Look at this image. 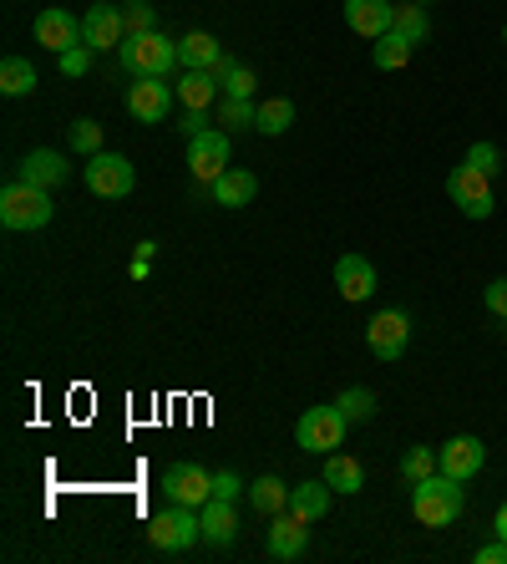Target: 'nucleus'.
Wrapping results in <instances>:
<instances>
[{"label":"nucleus","instance_id":"4","mask_svg":"<svg viewBox=\"0 0 507 564\" xmlns=\"http://www.w3.org/2000/svg\"><path fill=\"white\" fill-rule=\"evenodd\" d=\"M346 428L350 417L335 407V401H325V407H310V412L294 422V443H300V453H319V458H330L335 447L346 443Z\"/></svg>","mask_w":507,"mask_h":564},{"label":"nucleus","instance_id":"26","mask_svg":"<svg viewBox=\"0 0 507 564\" xmlns=\"http://www.w3.org/2000/svg\"><path fill=\"white\" fill-rule=\"evenodd\" d=\"M325 483H330L335 493H361L365 489V468L355 458H346V453H330V458H325Z\"/></svg>","mask_w":507,"mask_h":564},{"label":"nucleus","instance_id":"43","mask_svg":"<svg viewBox=\"0 0 507 564\" xmlns=\"http://www.w3.org/2000/svg\"><path fill=\"white\" fill-rule=\"evenodd\" d=\"M421 5H426V0H421Z\"/></svg>","mask_w":507,"mask_h":564},{"label":"nucleus","instance_id":"35","mask_svg":"<svg viewBox=\"0 0 507 564\" xmlns=\"http://www.w3.org/2000/svg\"><path fill=\"white\" fill-rule=\"evenodd\" d=\"M122 21H128V36H143V31H158V15L147 0H128L122 5Z\"/></svg>","mask_w":507,"mask_h":564},{"label":"nucleus","instance_id":"40","mask_svg":"<svg viewBox=\"0 0 507 564\" xmlns=\"http://www.w3.org/2000/svg\"><path fill=\"white\" fill-rule=\"evenodd\" d=\"M178 128H183V137H198V133H208V128H214V122H208V112H183V122H178Z\"/></svg>","mask_w":507,"mask_h":564},{"label":"nucleus","instance_id":"38","mask_svg":"<svg viewBox=\"0 0 507 564\" xmlns=\"http://www.w3.org/2000/svg\"><path fill=\"white\" fill-rule=\"evenodd\" d=\"M482 305H487L493 315H503V321H507V275L487 280V290H482Z\"/></svg>","mask_w":507,"mask_h":564},{"label":"nucleus","instance_id":"7","mask_svg":"<svg viewBox=\"0 0 507 564\" xmlns=\"http://www.w3.org/2000/svg\"><path fill=\"white\" fill-rule=\"evenodd\" d=\"M447 199L462 208L467 219H493V208H497L493 179H487L482 168H472V164H462V168H451L447 173Z\"/></svg>","mask_w":507,"mask_h":564},{"label":"nucleus","instance_id":"3","mask_svg":"<svg viewBox=\"0 0 507 564\" xmlns=\"http://www.w3.org/2000/svg\"><path fill=\"white\" fill-rule=\"evenodd\" d=\"M51 214H57V204H51V189H36V183H5V193H0V224L5 229H21V235H31V229H46L51 224Z\"/></svg>","mask_w":507,"mask_h":564},{"label":"nucleus","instance_id":"23","mask_svg":"<svg viewBox=\"0 0 507 564\" xmlns=\"http://www.w3.org/2000/svg\"><path fill=\"white\" fill-rule=\"evenodd\" d=\"M391 31H396V36H406L411 46H426V41H432V15H426L421 0H396Z\"/></svg>","mask_w":507,"mask_h":564},{"label":"nucleus","instance_id":"30","mask_svg":"<svg viewBox=\"0 0 507 564\" xmlns=\"http://www.w3.org/2000/svg\"><path fill=\"white\" fill-rule=\"evenodd\" d=\"M264 137H279V133H290L294 128V103L290 97H275V103H264L259 107V122H254Z\"/></svg>","mask_w":507,"mask_h":564},{"label":"nucleus","instance_id":"18","mask_svg":"<svg viewBox=\"0 0 507 564\" xmlns=\"http://www.w3.org/2000/svg\"><path fill=\"white\" fill-rule=\"evenodd\" d=\"M67 173H72V164H67L57 148H31L26 158H21V173H15V179L36 183V189H57V183H67Z\"/></svg>","mask_w":507,"mask_h":564},{"label":"nucleus","instance_id":"34","mask_svg":"<svg viewBox=\"0 0 507 564\" xmlns=\"http://www.w3.org/2000/svg\"><path fill=\"white\" fill-rule=\"evenodd\" d=\"M72 153H82V158L101 153V122H92V118H76L72 122Z\"/></svg>","mask_w":507,"mask_h":564},{"label":"nucleus","instance_id":"16","mask_svg":"<svg viewBox=\"0 0 507 564\" xmlns=\"http://www.w3.org/2000/svg\"><path fill=\"white\" fill-rule=\"evenodd\" d=\"M304 544H310V524L300 519V514H275L269 519V539H264V550H269V560H300Z\"/></svg>","mask_w":507,"mask_h":564},{"label":"nucleus","instance_id":"10","mask_svg":"<svg viewBox=\"0 0 507 564\" xmlns=\"http://www.w3.org/2000/svg\"><path fill=\"white\" fill-rule=\"evenodd\" d=\"M132 183H137V173L122 153H92L87 158V189L97 199H128Z\"/></svg>","mask_w":507,"mask_h":564},{"label":"nucleus","instance_id":"33","mask_svg":"<svg viewBox=\"0 0 507 564\" xmlns=\"http://www.w3.org/2000/svg\"><path fill=\"white\" fill-rule=\"evenodd\" d=\"M436 473V447H406V458H401V483L411 489V483H421V478H432Z\"/></svg>","mask_w":507,"mask_h":564},{"label":"nucleus","instance_id":"37","mask_svg":"<svg viewBox=\"0 0 507 564\" xmlns=\"http://www.w3.org/2000/svg\"><path fill=\"white\" fill-rule=\"evenodd\" d=\"M57 67H61V76H87V67H92V46L82 41V46H72V51H61Z\"/></svg>","mask_w":507,"mask_h":564},{"label":"nucleus","instance_id":"6","mask_svg":"<svg viewBox=\"0 0 507 564\" xmlns=\"http://www.w3.org/2000/svg\"><path fill=\"white\" fill-rule=\"evenodd\" d=\"M229 133L224 128H208V133H198V137H189V173H193V189H214L224 173H229Z\"/></svg>","mask_w":507,"mask_h":564},{"label":"nucleus","instance_id":"24","mask_svg":"<svg viewBox=\"0 0 507 564\" xmlns=\"http://www.w3.org/2000/svg\"><path fill=\"white\" fill-rule=\"evenodd\" d=\"M173 92H178V103H183V107H193V112H208V103H214L224 87H218L214 72H183Z\"/></svg>","mask_w":507,"mask_h":564},{"label":"nucleus","instance_id":"5","mask_svg":"<svg viewBox=\"0 0 507 564\" xmlns=\"http://www.w3.org/2000/svg\"><path fill=\"white\" fill-rule=\"evenodd\" d=\"M193 539H203V524H198V508H189V504L162 508V514H153V524H147V544L158 554H183V550H193Z\"/></svg>","mask_w":507,"mask_h":564},{"label":"nucleus","instance_id":"32","mask_svg":"<svg viewBox=\"0 0 507 564\" xmlns=\"http://www.w3.org/2000/svg\"><path fill=\"white\" fill-rule=\"evenodd\" d=\"M335 407H340L350 422H371V417H376V392H371V386H346V392L335 397Z\"/></svg>","mask_w":507,"mask_h":564},{"label":"nucleus","instance_id":"31","mask_svg":"<svg viewBox=\"0 0 507 564\" xmlns=\"http://www.w3.org/2000/svg\"><path fill=\"white\" fill-rule=\"evenodd\" d=\"M218 122H224V133H244V128H254V122H259V107L249 103V97H224V107H218Z\"/></svg>","mask_w":507,"mask_h":564},{"label":"nucleus","instance_id":"36","mask_svg":"<svg viewBox=\"0 0 507 564\" xmlns=\"http://www.w3.org/2000/svg\"><path fill=\"white\" fill-rule=\"evenodd\" d=\"M467 164L482 168L487 179H497V173H503V148H497V143H472V148H467Z\"/></svg>","mask_w":507,"mask_h":564},{"label":"nucleus","instance_id":"22","mask_svg":"<svg viewBox=\"0 0 507 564\" xmlns=\"http://www.w3.org/2000/svg\"><path fill=\"white\" fill-rule=\"evenodd\" d=\"M254 193H259V179H254L249 168H229V173L208 189V199H214L218 208H244V204H254Z\"/></svg>","mask_w":507,"mask_h":564},{"label":"nucleus","instance_id":"13","mask_svg":"<svg viewBox=\"0 0 507 564\" xmlns=\"http://www.w3.org/2000/svg\"><path fill=\"white\" fill-rule=\"evenodd\" d=\"M335 290H340V300H350V305L371 300L376 296V265H371L365 254H340V260H335Z\"/></svg>","mask_w":507,"mask_h":564},{"label":"nucleus","instance_id":"42","mask_svg":"<svg viewBox=\"0 0 507 564\" xmlns=\"http://www.w3.org/2000/svg\"><path fill=\"white\" fill-rule=\"evenodd\" d=\"M493 535H497V539H507V504L497 508V519H493Z\"/></svg>","mask_w":507,"mask_h":564},{"label":"nucleus","instance_id":"28","mask_svg":"<svg viewBox=\"0 0 507 564\" xmlns=\"http://www.w3.org/2000/svg\"><path fill=\"white\" fill-rule=\"evenodd\" d=\"M214 76H218V87L229 92V97H254V87H259L254 67H244V61H229V57L214 67Z\"/></svg>","mask_w":507,"mask_h":564},{"label":"nucleus","instance_id":"17","mask_svg":"<svg viewBox=\"0 0 507 564\" xmlns=\"http://www.w3.org/2000/svg\"><path fill=\"white\" fill-rule=\"evenodd\" d=\"M391 0H346V26L365 41H381L386 31H391Z\"/></svg>","mask_w":507,"mask_h":564},{"label":"nucleus","instance_id":"9","mask_svg":"<svg viewBox=\"0 0 507 564\" xmlns=\"http://www.w3.org/2000/svg\"><path fill=\"white\" fill-rule=\"evenodd\" d=\"M162 493H168V504L203 508L214 499V473H208L203 463H173V468L162 473Z\"/></svg>","mask_w":507,"mask_h":564},{"label":"nucleus","instance_id":"41","mask_svg":"<svg viewBox=\"0 0 507 564\" xmlns=\"http://www.w3.org/2000/svg\"><path fill=\"white\" fill-rule=\"evenodd\" d=\"M478 564H507V539H493L478 550Z\"/></svg>","mask_w":507,"mask_h":564},{"label":"nucleus","instance_id":"12","mask_svg":"<svg viewBox=\"0 0 507 564\" xmlns=\"http://www.w3.org/2000/svg\"><path fill=\"white\" fill-rule=\"evenodd\" d=\"M482 463H487V447H482V437H447V443L436 447V468L442 473H451V478H478L482 473Z\"/></svg>","mask_w":507,"mask_h":564},{"label":"nucleus","instance_id":"29","mask_svg":"<svg viewBox=\"0 0 507 564\" xmlns=\"http://www.w3.org/2000/svg\"><path fill=\"white\" fill-rule=\"evenodd\" d=\"M411 57H417V46L406 41V36H396V31H386V36L376 41V51H371V61H376L381 72H401Z\"/></svg>","mask_w":507,"mask_h":564},{"label":"nucleus","instance_id":"19","mask_svg":"<svg viewBox=\"0 0 507 564\" xmlns=\"http://www.w3.org/2000/svg\"><path fill=\"white\" fill-rule=\"evenodd\" d=\"M198 524H203V539L214 544V550H229L233 539H239V514H233L229 499H208L198 508Z\"/></svg>","mask_w":507,"mask_h":564},{"label":"nucleus","instance_id":"14","mask_svg":"<svg viewBox=\"0 0 507 564\" xmlns=\"http://www.w3.org/2000/svg\"><path fill=\"white\" fill-rule=\"evenodd\" d=\"M82 41L92 51H112V46L128 41V21H122V5H92L82 15Z\"/></svg>","mask_w":507,"mask_h":564},{"label":"nucleus","instance_id":"20","mask_svg":"<svg viewBox=\"0 0 507 564\" xmlns=\"http://www.w3.org/2000/svg\"><path fill=\"white\" fill-rule=\"evenodd\" d=\"M218 61H224L218 36H208V31H189V36H178V67H183V72H214Z\"/></svg>","mask_w":507,"mask_h":564},{"label":"nucleus","instance_id":"44","mask_svg":"<svg viewBox=\"0 0 507 564\" xmlns=\"http://www.w3.org/2000/svg\"><path fill=\"white\" fill-rule=\"evenodd\" d=\"M503 36H507V31H503Z\"/></svg>","mask_w":507,"mask_h":564},{"label":"nucleus","instance_id":"25","mask_svg":"<svg viewBox=\"0 0 507 564\" xmlns=\"http://www.w3.org/2000/svg\"><path fill=\"white\" fill-rule=\"evenodd\" d=\"M249 504L259 508L264 519H275V514H285V508H290V489H285L275 473H264V478H254V483H249Z\"/></svg>","mask_w":507,"mask_h":564},{"label":"nucleus","instance_id":"39","mask_svg":"<svg viewBox=\"0 0 507 564\" xmlns=\"http://www.w3.org/2000/svg\"><path fill=\"white\" fill-rule=\"evenodd\" d=\"M244 489H249V483L239 473H214V499H229V504H233Z\"/></svg>","mask_w":507,"mask_h":564},{"label":"nucleus","instance_id":"27","mask_svg":"<svg viewBox=\"0 0 507 564\" xmlns=\"http://www.w3.org/2000/svg\"><path fill=\"white\" fill-rule=\"evenodd\" d=\"M36 82H41V76H36V67H31L26 57H5V61H0V92H5V97H31Z\"/></svg>","mask_w":507,"mask_h":564},{"label":"nucleus","instance_id":"21","mask_svg":"<svg viewBox=\"0 0 507 564\" xmlns=\"http://www.w3.org/2000/svg\"><path fill=\"white\" fill-rule=\"evenodd\" d=\"M330 504H335V489L325 483V478H310V483H294L290 489V514H300L304 524H319L325 514H330Z\"/></svg>","mask_w":507,"mask_h":564},{"label":"nucleus","instance_id":"2","mask_svg":"<svg viewBox=\"0 0 507 564\" xmlns=\"http://www.w3.org/2000/svg\"><path fill=\"white\" fill-rule=\"evenodd\" d=\"M117 67L137 82V76H168L178 67V41L158 36V31H143V36H128L117 46Z\"/></svg>","mask_w":507,"mask_h":564},{"label":"nucleus","instance_id":"15","mask_svg":"<svg viewBox=\"0 0 507 564\" xmlns=\"http://www.w3.org/2000/svg\"><path fill=\"white\" fill-rule=\"evenodd\" d=\"M36 41L61 57V51L82 46V21H76L72 11H61V5H46V11L36 15Z\"/></svg>","mask_w":507,"mask_h":564},{"label":"nucleus","instance_id":"1","mask_svg":"<svg viewBox=\"0 0 507 564\" xmlns=\"http://www.w3.org/2000/svg\"><path fill=\"white\" fill-rule=\"evenodd\" d=\"M467 508V489L462 478H451L436 468L432 478H421V483H411V514H417L426 529H447V524L462 519Z\"/></svg>","mask_w":507,"mask_h":564},{"label":"nucleus","instance_id":"11","mask_svg":"<svg viewBox=\"0 0 507 564\" xmlns=\"http://www.w3.org/2000/svg\"><path fill=\"white\" fill-rule=\"evenodd\" d=\"M173 97L178 92L162 82V76H137L128 87V112L137 122H162L168 118V107H173Z\"/></svg>","mask_w":507,"mask_h":564},{"label":"nucleus","instance_id":"8","mask_svg":"<svg viewBox=\"0 0 507 564\" xmlns=\"http://www.w3.org/2000/svg\"><path fill=\"white\" fill-rule=\"evenodd\" d=\"M365 346H371V357L376 361H401L406 346H411V315L406 311H381L371 315V326H365Z\"/></svg>","mask_w":507,"mask_h":564}]
</instances>
